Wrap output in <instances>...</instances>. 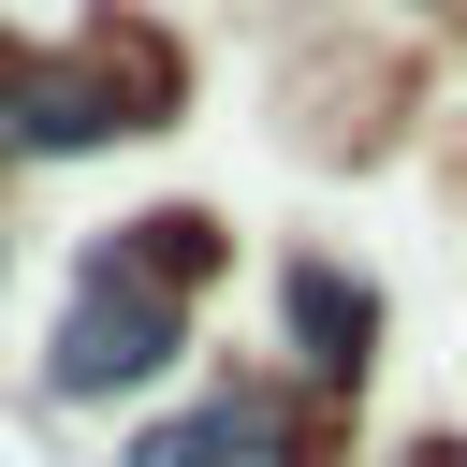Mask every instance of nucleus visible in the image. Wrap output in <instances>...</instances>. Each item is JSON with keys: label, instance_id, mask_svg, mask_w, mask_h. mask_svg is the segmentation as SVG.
Returning <instances> with one entry per match:
<instances>
[{"label": "nucleus", "instance_id": "1", "mask_svg": "<svg viewBox=\"0 0 467 467\" xmlns=\"http://www.w3.org/2000/svg\"><path fill=\"white\" fill-rule=\"evenodd\" d=\"M175 336H190V292H161L146 263H88V292H73V321H58V350H44V394H73V409H102V394H146L161 365H175Z\"/></svg>", "mask_w": 467, "mask_h": 467}, {"label": "nucleus", "instance_id": "2", "mask_svg": "<svg viewBox=\"0 0 467 467\" xmlns=\"http://www.w3.org/2000/svg\"><path fill=\"white\" fill-rule=\"evenodd\" d=\"M117 131H146V117L117 102V73H0V146H15V161L117 146Z\"/></svg>", "mask_w": 467, "mask_h": 467}, {"label": "nucleus", "instance_id": "3", "mask_svg": "<svg viewBox=\"0 0 467 467\" xmlns=\"http://www.w3.org/2000/svg\"><path fill=\"white\" fill-rule=\"evenodd\" d=\"M248 452H277V409L263 394H204V409H175V423L131 438V467H248Z\"/></svg>", "mask_w": 467, "mask_h": 467}, {"label": "nucleus", "instance_id": "4", "mask_svg": "<svg viewBox=\"0 0 467 467\" xmlns=\"http://www.w3.org/2000/svg\"><path fill=\"white\" fill-rule=\"evenodd\" d=\"M292 336H306V365H321V379H350V365H365V336H379V306H365L336 263H292Z\"/></svg>", "mask_w": 467, "mask_h": 467}]
</instances>
